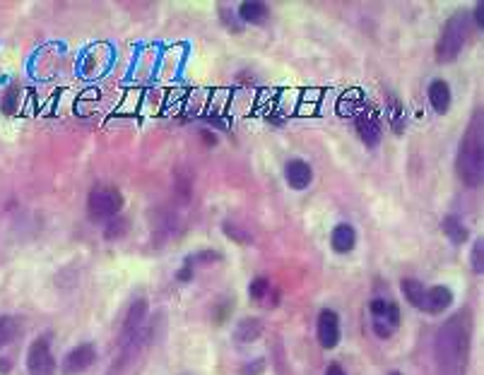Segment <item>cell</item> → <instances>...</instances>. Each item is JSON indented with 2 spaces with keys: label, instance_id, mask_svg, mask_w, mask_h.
Returning <instances> with one entry per match:
<instances>
[{
  "label": "cell",
  "instance_id": "cell-1",
  "mask_svg": "<svg viewBox=\"0 0 484 375\" xmlns=\"http://www.w3.org/2000/svg\"><path fill=\"white\" fill-rule=\"evenodd\" d=\"M470 337H472V320L468 311L455 313L443 322V327L436 332L434 354L438 375H465L470 361Z\"/></svg>",
  "mask_w": 484,
  "mask_h": 375
},
{
  "label": "cell",
  "instance_id": "cell-2",
  "mask_svg": "<svg viewBox=\"0 0 484 375\" xmlns=\"http://www.w3.org/2000/svg\"><path fill=\"white\" fill-rule=\"evenodd\" d=\"M482 111H477L475 118L470 121L468 132L460 139L458 159H455V169L465 186L475 188L482 183L484 176V128H482Z\"/></svg>",
  "mask_w": 484,
  "mask_h": 375
},
{
  "label": "cell",
  "instance_id": "cell-3",
  "mask_svg": "<svg viewBox=\"0 0 484 375\" xmlns=\"http://www.w3.org/2000/svg\"><path fill=\"white\" fill-rule=\"evenodd\" d=\"M470 36V18L463 13L453 15L451 20L443 25L441 39L436 43V60L438 63H451L463 51L465 41Z\"/></svg>",
  "mask_w": 484,
  "mask_h": 375
},
{
  "label": "cell",
  "instance_id": "cell-4",
  "mask_svg": "<svg viewBox=\"0 0 484 375\" xmlns=\"http://www.w3.org/2000/svg\"><path fill=\"white\" fill-rule=\"evenodd\" d=\"M123 207V193L114 186H97L92 188L87 198V214L89 219H114Z\"/></svg>",
  "mask_w": 484,
  "mask_h": 375
},
{
  "label": "cell",
  "instance_id": "cell-5",
  "mask_svg": "<svg viewBox=\"0 0 484 375\" xmlns=\"http://www.w3.org/2000/svg\"><path fill=\"white\" fill-rule=\"evenodd\" d=\"M371 315H374V329L379 337H391L393 329L400 325V308H398L393 301L386 299H376L371 304Z\"/></svg>",
  "mask_w": 484,
  "mask_h": 375
},
{
  "label": "cell",
  "instance_id": "cell-6",
  "mask_svg": "<svg viewBox=\"0 0 484 375\" xmlns=\"http://www.w3.org/2000/svg\"><path fill=\"white\" fill-rule=\"evenodd\" d=\"M357 132L362 137V142L367 147H376L381 139V132H384V125H381V111L376 109L374 104H364V109L359 111L357 116Z\"/></svg>",
  "mask_w": 484,
  "mask_h": 375
},
{
  "label": "cell",
  "instance_id": "cell-7",
  "mask_svg": "<svg viewBox=\"0 0 484 375\" xmlns=\"http://www.w3.org/2000/svg\"><path fill=\"white\" fill-rule=\"evenodd\" d=\"M27 371H30V375H55V358L51 354L46 339H37L30 346Z\"/></svg>",
  "mask_w": 484,
  "mask_h": 375
},
{
  "label": "cell",
  "instance_id": "cell-8",
  "mask_svg": "<svg viewBox=\"0 0 484 375\" xmlns=\"http://www.w3.org/2000/svg\"><path fill=\"white\" fill-rule=\"evenodd\" d=\"M318 341L323 349H335L340 341V318L335 311H323L318 315Z\"/></svg>",
  "mask_w": 484,
  "mask_h": 375
},
{
  "label": "cell",
  "instance_id": "cell-9",
  "mask_svg": "<svg viewBox=\"0 0 484 375\" xmlns=\"http://www.w3.org/2000/svg\"><path fill=\"white\" fill-rule=\"evenodd\" d=\"M145 318H148V304L140 299V301H135L131 306V311H128L126 325H123V346L133 344L135 337L140 334V329H143Z\"/></svg>",
  "mask_w": 484,
  "mask_h": 375
},
{
  "label": "cell",
  "instance_id": "cell-10",
  "mask_svg": "<svg viewBox=\"0 0 484 375\" xmlns=\"http://www.w3.org/2000/svg\"><path fill=\"white\" fill-rule=\"evenodd\" d=\"M94 346L92 344H82L77 346V349H72L70 354L65 356L63 361V373L65 375H77V373H84L89 366L94 363Z\"/></svg>",
  "mask_w": 484,
  "mask_h": 375
},
{
  "label": "cell",
  "instance_id": "cell-11",
  "mask_svg": "<svg viewBox=\"0 0 484 375\" xmlns=\"http://www.w3.org/2000/svg\"><path fill=\"white\" fill-rule=\"evenodd\" d=\"M453 304V291L448 287H426L424 291V301H421V308L419 311L424 313H431V315H436V313H443L448 306Z\"/></svg>",
  "mask_w": 484,
  "mask_h": 375
},
{
  "label": "cell",
  "instance_id": "cell-12",
  "mask_svg": "<svg viewBox=\"0 0 484 375\" xmlns=\"http://www.w3.org/2000/svg\"><path fill=\"white\" fill-rule=\"evenodd\" d=\"M284 178H287V183H289V188L303 190L311 186L313 171L303 159H292V161H287V166H284Z\"/></svg>",
  "mask_w": 484,
  "mask_h": 375
},
{
  "label": "cell",
  "instance_id": "cell-13",
  "mask_svg": "<svg viewBox=\"0 0 484 375\" xmlns=\"http://www.w3.org/2000/svg\"><path fill=\"white\" fill-rule=\"evenodd\" d=\"M333 250L335 253H350V250L357 245V231L350 226V224H340V226L333 229Z\"/></svg>",
  "mask_w": 484,
  "mask_h": 375
},
{
  "label": "cell",
  "instance_id": "cell-14",
  "mask_svg": "<svg viewBox=\"0 0 484 375\" xmlns=\"http://www.w3.org/2000/svg\"><path fill=\"white\" fill-rule=\"evenodd\" d=\"M451 87L446 85L443 80H436V82H431V87H429V102L431 106H434V111L436 114H446L448 109H451Z\"/></svg>",
  "mask_w": 484,
  "mask_h": 375
},
{
  "label": "cell",
  "instance_id": "cell-15",
  "mask_svg": "<svg viewBox=\"0 0 484 375\" xmlns=\"http://www.w3.org/2000/svg\"><path fill=\"white\" fill-rule=\"evenodd\" d=\"M364 109V97H362V89H347L345 94L340 97V102H337V114L342 116V118H350L357 111Z\"/></svg>",
  "mask_w": 484,
  "mask_h": 375
},
{
  "label": "cell",
  "instance_id": "cell-16",
  "mask_svg": "<svg viewBox=\"0 0 484 375\" xmlns=\"http://www.w3.org/2000/svg\"><path fill=\"white\" fill-rule=\"evenodd\" d=\"M268 5L266 3H241V8H239V18L244 20V22H251V25H261V22H266L268 18Z\"/></svg>",
  "mask_w": 484,
  "mask_h": 375
},
{
  "label": "cell",
  "instance_id": "cell-17",
  "mask_svg": "<svg viewBox=\"0 0 484 375\" xmlns=\"http://www.w3.org/2000/svg\"><path fill=\"white\" fill-rule=\"evenodd\" d=\"M441 229L453 243H465V240H468V229L463 226V221H460L458 217H443Z\"/></svg>",
  "mask_w": 484,
  "mask_h": 375
},
{
  "label": "cell",
  "instance_id": "cell-18",
  "mask_svg": "<svg viewBox=\"0 0 484 375\" xmlns=\"http://www.w3.org/2000/svg\"><path fill=\"white\" fill-rule=\"evenodd\" d=\"M400 289H403L405 299L410 301V306L421 308V301H424V291H426L424 284L417 282V279H403Z\"/></svg>",
  "mask_w": 484,
  "mask_h": 375
},
{
  "label": "cell",
  "instance_id": "cell-19",
  "mask_svg": "<svg viewBox=\"0 0 484 375\" xmlns=\"http://www.w3.org/2000/svg\"><path fill=\"white\" fill-rule=\"evenodd\" d=\"M388 118H391L393 132L403 135L405 132V106L400 104V99L391 97V106H388Z\"/></svg>",
  "mask_w": 484,
  "mask_h": 375
},
{
  "label": "cell",
  "instance_id": "cell-20",
  "mask_svg": "<svg viewBox=\"0 0 484 375\" xmlns=\"http://www.w3.org/2000/svg\"><path fill=\"white\" fill-rule=\"evenodd\" d=\"M17 332H20V322H17L13 315L0 318V346L10 344V341L17 337Z\"/></svg>",
  "mask_w": 484,
  "mask_h": 375
},
{
  "label": "cell",
  "instance_id": "cell-21",
  "mask_svg": "<svg viewBox=\"0 0 484 375\" xmlns=\"http://www.w3.org/2000/svg\"><path fill=\"white\" fill-rule=\"evenodd\" d=\"M236 337L239 341H253L261 337V322L256 320H244L239 325V329H236Z\"/></svg>",
  "mask_w": 484,
  "mask_h": 375
},
{
  "label": "cell",
  "instance_id": "cell-22",
  "mask_svg": "<svg viewBox=\"0 0 484 375\" xmlns=\"http://www.w3.org/2000/svg\"><path fill=\"white\" fill-rule=\"evenodd\" d=\"M126 231H128V219H126V217H114V219L109 221V226H106L104 236L109 240H114V238L126 236Z\"/></svg>",
  "mask_w": 484,
  "mask_h": 375
},
{
  "label": "cell",
  "instance_id": "cell-23",
  "mask_svg": "<svg viewBox=\"0 0 484 375\" xmlns=\"http://www.w3.org/2000/svg\"><path fill=\"white\" fill-rule=\"evenodd\" d=\"M20 97H22L20 87H10L8 92H5V99H3L5 114H17V111H20Z\"/></svg>",
  "mask_w": 484,
  "mask_h": 375
},
{
  "label": "cell",
  "instance_id": "cell-24",
  "mask_svg": "<svg viewBox=\"0 0 484 375\" xmlns=\"http://www.w3.org/2000/svg\"><path fill=\"white\" fill-rule=\"evenodd\" d=\"M268 291H270V282H268L266 277H258V279H253V284L249 287V294H251V299H256V301L266 299V296H268Z\"/></svg>",
  "mask_w": 484,
  "mask_h": 375
},
{
  "label": "cell",
  "instance_id": "cell-25",
  "mask_svg": "<svg viewBox=\"0 0 484 375\" xmlns=\"http://www.w3.org/2000/svg\"><path fill=\"white\" fill-rule=\"evenodd\" d=\"M470 260H472V270H475L477 274H480V272L484 270V243H482V240H477V243H475V248H472Z\"/></svg>",
  "mask_w": 484,
  "mask_h": 375
},
{
  "label": "cell",
  "instance_id": "cell-26",
  "mask_svg": "<svg viewBox=\"0 0 484 375\" xmlns=\"http://www.w3.org/2000/svg\"><path fill=\"white\" fill-rule=\"evenodd\" d=\"M475 25L480 27V29H484V3H480L475 8Z\"/></svg>",
  "mask_w": 484,
  "mask_h": 375
},
{
  "label": "cell",
  "instance_id": "cell-27",
  "mask_svg": "<svg viewBox=\"0 0 484 375\" xmlns=\"http://www.w3.org/2000/svg\"><path fill=\"white\" fill-rule=\"evenodd\" d=\"M325 375H345V371H342V366H337V363H333V366H328V371H325Z\"/></svg>",
  "mask_w": 484,
  "mask_h": 375
},
{
  "label": "cell",
  "instance_id": "cell-28",
  "mask_svg": "<svg viewBox=\"0 0 484 375\" xmlns=\"http://www.w3.org/2000/svg\"><path fill=\"white\" fill-rule=\"evenodd\" d=\"M200 137L205 139V142L210 144V147H212V144L217 142V139H215V135H212V132H207V130H202V132H200Z\"/></svg>",
  "mask_w": 484,
  "mask_h": 375
},
{
  "label": "cell",
  "instance_id": "cell-29",
  "mask_svg": "<svg viewBox=\"0 0 484 375\" xmlns=\"http://www.w3.org/2000/svg\"><path fill=\"white\" fill-rule=\"evenodd\" d=\"M5 373H10V361L8 358H0V375H5Z\"/></svg>",
  "mask_w": 484,
  "mask_h": 375
},
{
  "label": "cell",
  "instance_id": "cell-30",
  "mask_svg": "<svg viewBox=\"0 0 484 375\" xmlns=\"http://www.w3.org/2000/svg\"><path fill=\"white\" fill-rule=\"evenodd\" d=\"M391 375H403V373H398V371H393V373H391Z\"/></svg>",
  "mask_w": 484,
  "mask_h": 375
}]
</instances>
